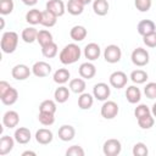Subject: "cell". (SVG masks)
<instances>
[{
	"mask_svg": "<svg viewBox=\"0 0 156 156\" xmlns=\"http://www.w3.org/2000/svg\"><path fill=\"white\" fill-rule=\"evenodd\" d=\"M57 22V16L54 15L52 12H50L49 10H44L41 11V21L40 24L44 27H54Z\"/></svg>",
	"mask_w": 156,
	"mask_h": 156,
	"instance_id": "obj_22",
	"label": "cell"
},
{
	"mask_svg": "<svg viewBox=\"0 0 156 156\" xmlns=\"http://www.w3.org/2000/svg\"><path fill=\"white\" fill-rule=\"evenodd\" d=\"M136 29H138V33L144 37V35H147V34L155 32L156 27H155V23L151 20H143L138 23Z\"/></svg>",
	"mask_w": 156,
	"mask_h": 156,
	"instance_id": "obj_18",
	"label": "cell"
},
{
	"mask_svg": "<svg viewBox=\"0 0 156 156\" xmlns=\"http://www.w3.org/2000/svg\"><path fill=\"white\" fill-rule=\"evenodd\" d=\"M37 41H38V43L40 44V46L43 48V46H45V45H48V44H50V43L54 41V40H52V34H51L49 30H46V29H41V30L38 32Z\"/></svg>",
	"mask_w": 156,
	"mask_h": 156,
	"instance_id": "obj_32",
	"label": "cell"
},
{
	"mask_svg": "<svg viewBox=\"0 0 156 156\" xmlns=\"http://www.w3.org/2000/svg\"><path fill=\"white\" fill-rule=\"evenodd\" d=\"M69 89L71 91L76 93V94H82L85 90V82L82 78H74L71 79L69 82Z\"/></svg>",
	"mask_w": 156,
	"mask_h": 156,
	"instance_id": "obj_31",
	"label": "cell"
},
{
	"mask_svg": "<svg viewBox=\"0 0 156 156\" xmlns=\"http://www.w3.org/2000/svg\"><path fill=\"white\" fill-rule=\"evenodd\" d=\"M39 112H49V113H54L56 112V104L52 100H44L40 105H39Z\"/></svg>",
	"mask_w": 156,
	"mask_h": 156,
	"instance_id": "obj_35",
	"label": "cell"
},
{
	"mask_svg": "<svg viewBox=\"0 0 156 156\" xmlns=\"http://www.w3.org/2000/svg\"><path fill=\"white\" fill-rule=\"evenodd\" d=\"M150 113H151L150 108L146 105H144V104L136 106L135 110H134V116L136 117V119H139V118H141V117H144L146 115H150Z\"/></svg>",
	"mask_w": 156,
	"mask_h": 156,
	"instance_id": "obj_41",
	"label": "cell"
},
{
	"mask_svg": "<svg viewBox=\"0 0 156 156\" xmlns=\"http://www.w3.org/2000/svg\"><path fill=\"white\" fill-rule=\"evenodd\" d=\"M10 88H11V85H10L7 82L1 80V82H0V98L4 96V95L10 90Z\"/></svg>",
	"mask_w": 156,
	"mask_h": 156,
	"instance_id": "obj_45",
	"label": "cell"
},
{
	"mask_svg": "<svg viewBox=\"0 0 156 156\" xmlns=\"http://www.w3.org/2000/svg\"><path fill=\"white\" fill-rule=\"evenodd\" d=\"M149 154V150L144 143H136L133 146V155L134 156H146Z\"/></svg>",
	"mask_w": 156,
	"mask_h": 156,
	"instance_id": "obj_39",
	"label": "cell"
},
{
	"mask_svg": "<svg viewBox=\"0 0 156 156\" xmlns=\"http://www.w3.org/2000/svg\"><path fill=\"white\" fill-rule=\"evenodd\" d=\"M30 73H32V72H30L29 67L26 66V65H23V63L16 65V66L12 68V71H11L12 77H13L15 79H17V80H24V79L29 78Z\"/></svg>",
	"mask_w": 156,
	"mask_h": 156,
	"instance_id": "obj_10",
	"label": "cell"
},
{
	"mask_svg": "<svg viewBox=\"0 0 156 156\" xmlns=\"http://www.w3.org/2000/svg\"><path fill=\"white\" fill-rule=\"evenodd\" d=\"M134 5L140 12H146L151 7V0H134Z\"/></svg>",
	"mask_w": 156,
	"mask_h": 156,
	"instance_id": "obj_42",
	"label": "cell"
},
{
	"mask_svg": "<svg viewBox=\"0 0 156 156\" xmlns=\"http://www.w3.org/2000/svg\"><path fill=\"white\" fill-rule=\"evenodd\" d=\"M79 76L84 79H91L96 74V67L91 62H84L78 68Z\"/></svg>",
	"mask_w": 156,
	"mask_h": 156,
	"instance_id": "obj_13",
	"label": "cell"
},
{
	"mask_svg": "<svg viewBox=\"0 0 156 156\" xmlns=\"http://www.w3.org/2000/svg\"><path fill=\"white\" fill-rule=\"evenodd\" d=\"M101 54V50H100V46L96 44V43H89L85 45L84 48V56L89 60V61H95L99 58Z\"/></svg>",
	"mask_w": 156,
	"mask_h": 156,
	"instance_id": "obj_12",
	"label": "cell"
},
{
	"mask_svg": "<svg viewBox=\"0 0 156 156\" xmlns=\"http://www.w3.org/2000/svg\"><path fill=\"white\" fill-rule=\"evenodd\" d=\"M74 135H76V130L69 124H63L58 128V138L62 141H69L74 138Z\"/></svg>",
	"mask_w": 156,
	"mask_h": 156,
	"instance_id": "obj_19",
	"label": "cell"
},
{
	"mask_svg": "<svg viewBox=\"0 0 156 156\" xmlns=\"http://www.w3.org/2000/svg\"><path fill=\"white\" fill-rule=\"evenodd\" d=\"M22 2L27 6H34L38 2V0H22Z\"/></svg>",
	"mask_w": 156,
	"mask_h": 156,
	"instance_id": "obj_46",
	"label": "cell"
},
{
	"mask_svg": "<svg viewBox=\"0 0 156 156\" xmlns=\"http://www.w3.org/2000/svg\"><path fill=\"white\" fill-rule=\"evenodd\" d=\"M126 98H127V101L129 104H136L141 99V91L135 85H130L126 90Z\"/></svg>",
	"mask_w": 156,
	"mask_h": 156,
	"instance_id": "obj_20",
	"label": "cell"
},
{
	"mask_svg": "<svg viewBox=\"0 0 156 156\" xmlns=\"http://www.w3.org/2000/svg\"><path fill=\"white\" fill-rule=\"evenodd\" d=\"M22 39L24 43H33L34 40H37V37H38V30L34 28V27H28V28H24L22 30V34H21Z\"/></svg>",
	"mask_w": 156,
	"mask_h": 156,
	"instance_id": "obj_30",
	"label": "cell"
},
{
	"mask_svg": "<svg viewBox=\"0 0 156 156\" xmlns=\"http://www.w3.org/2000/svg\"><path fill=\"white\" fill-rule=\"evenodd\" d=\"M67 156H84V150L79 145H72L66 151Z\"/></svg>",
	"mask_w": 156,
	"mask_h": 156,
	"instance_id": "obj_43",
	"label": "cell"
},
{
	"mask_svg": "<svg viewBox=\"0 0 156 156\" xmlns=\"http://www.w3.org/2000/svg\"><path fill=\"white\" fill-rule=\"evenodd\" d=\"M38 119L43 126H51L55 122V116L54 113H49V112H39Z\"/></svg>",
	"mask_w": 156,
	"mask_h": 156,
	"instance_id": "obj_36",
	"label": "cell"
},
{
	"mask_svg": "<svg viewBox=\"0 0 156 156\" xmlns=\"http://www.w3.org/2000/svg\"><path fill=\"white\" fill-rule=\"evenodd\" d=\"M94 104V98L89 93H82L78 98V106L80 110H89Z\"/></svg>",
	"mask_w": 156,
	"mask_h": 156,
	"instance_id": "obj_24",
	"label": "cell"
},
{
	"mask_svg": "<svg viewBox=\"0 0 156 156\" xmlns=\"http://www.w3.org/2000/svg\"><path fill=\"white\" fill-rule=\"evenodd\" d=\"M151 113H152V116H154V117H156V102L152 105V108H151Z\"/></svg>",
	"mask_w": 156,
	"mask_h": 156,
	"instance_id": "obj_48",
	"label": "cell"
},
{
	"mask_svg": "<svg viewBox=\"0 0 156 156\" xmlns=\"http://www.w3.org/2000/svg\"><path fill=\"white\" fill-rule=\"evenodd\" d=\"M69 77H71V73L67 68H58L54 73V82L57 84H65L66 82H68Z\"/></svg>",
	"mask_w": 156,
	"mask_h": 156,
	"instance_id": "obj_27",
	"label": "cell"
},
{
	"mask_svg": "<svg viewBox=\"0 0 156 156\" xmlns=\"http://www.w3.org/2000/svg\"><path fill=\"white\" fill-rule=\"evenodd\" d=\"M32 73L35 77H39V78L48 77L51 73V66L48 62H45V61H38V62H35L33 65Z\"/></svg>",
	"mask_w": 156,
	"mask_h": 156,
	"instance_id": "obj_8",
	"label": "cell"
},
{
	"mask_svg": "<svg viewBox=\"0 0 156 156\" xmlns=\"http://www.w3.org/2000/svg\"><path fill=\"white\" fill-rule=\"evenodd\" d=\"M122 57V51L119 49L118 45H115V44H111V45H107L105 51H104V58L106 60V62L108 63H116L121 60Z\"/></svg>",
	"mask_w": 156,
	"mask_h": 156,
	"instance_id": "obj_4",
	"label": "cell"
},
{
	"mask_svg": "<svg viewBox=\"0 0 156 156\" xmlns=\"http://www.w3.org/2000/svg\"><path fill=\"white\" fill-rule=\"evenodd\" d=\"M20 122V116L16 111H7L5 112V115L2 116V124L6 127V128H15L17 127Z\"/></svg>",
	"mask_w": 156,
	"mask_h": 156,
	"instance_id": "obj_14",
	"label": "cell"
},
{
	"mask_svg": "<svg viewBox=\"0 0 156 156\" xmlns=\"http://www.w3.org/2000/svg\"><path fill=\"white\" fill-rule=\"evenodd\" d=\"M13 138L18 144H27V143H29V140L32 138L30 130L28 128H26V127H20V128H17L15 130Z\"/></svg>",
	"mask_w": 156,
	"mask_h": 156,
	"instance_id": "obj_16",
	"label": "cell"
},
{
	"mask_svg": "<svg viewBox=\"0 0 156 156\" xmlns=\"http://www.w3.org/2000/svg\"><path fill=\"white\" fill-rule=\"evenodd\" d=\"M18 45V34L16 32H5L1 37L0 46L2 52L5 54H12Z\"/></svg>",
	"mask_w": 156,
	"mask_h": 156,
	"instance_id": "obj_2",
	"label": "cell"
},
{
	"mask_svg": "<svg viewBox=\"0 0 156 156\" xmlns=\"http://www.w3.org/2000/svg\"><path fill=\"white\" fill-rule=\"evenodd\" d=\"M52 139H54L52 132L49 130V129H46V128H40L35 133V140H37V143H39L41 145L50 144L52 141Z\"/></svg>",
	"mask_w": 156,
	"mask_h": 156,
	"instance_id": "obj_15",
	"label": "cell"
},
{
	"mask_svg": "<svg viewBox=\"0 0 156 156\" xmlns=\"http://www.w3.org/2000/svg\"><path fill=\"white\" fill-rule=\"evenodd\" d=\"M110 94H111V90L106 83H96L93 88V95L96 100L105 101V100H107Z\"/></svg>",
	"mask_w": 156,
	"mask_h": 156,
	"instance_id": "obj_7",
	"label": "cell"
},
{
	"mask_svg": "<svg viewBox=\"0 0 156 156\" xmlns=\"http://www.w3.org/2000/svg\"><path fill=\"white\" fill-rule=\"evenodd\" d=\"M87 34H88V32H87L85 27H83V26H74V27H72V29L69 32V35H71V38L74 41H82V40H84L85 37H87Z\"/></svg>",
	"mask_w": 156,
	"mask_h": 156,
	"instance_id": "obj_25",
	"label": "cell"
},
{
	"mask_svg": "<svg viewBox=\"0 0 156 156\" xmlns=\"http://www.w3.org/2000/svg\"><path fill=\"white\" fill-rule=\"evenodd\" d=\"M26 21L29 24H39L41 21V11H39L38 9H32L26 13Z\"/></svg>",
	"mask_w": 156,
	"mask_h": 156,
	"instance_id": "obj_29",
	"label": "cell"
},
{
	"mask_svg": "<svg viewBox=\"0 0 156 156\" xmlns=\"http://www.w3.org/2000/svg\"><path fill=\"white\" fill-rule=\"evenodd\" d=\"M121 150H122V145H121V141L117 139H108L104 143V146H102L104 155L106 156H117L119 155Z\"/></svg>",
	"mask_w": 156,
	"mask_h": 156,
	"instance_id": "obj_5",
	"label": "cell"
},
{
	"mask_svg": "<svg viewBox=\"0 0 156 156\" xmlns=\"http://www.w3.org/2000/svg\"><path fill=\"white\" fill-rule=\"evenodd\" d=\"M27 155L35 156V152H34V151H24V152H22V156H27Z\"/></svg>",
	"mask_w": 156,
	"mask_h": 156,
	"instance_id": "obj_47",
	"label": "cell"
},
{
	"mask_svg": "<svg viewBox=\"0 0 156 156\" xmlns=\"http://www.w3.org/2000/svg\"><path fill=\"white\" fill-rule=\"evenodd\" d=\"M80 55H82L80 48L77 44L72 43V44L66 45L61 50V52L58 55V58H60L61 63H63V65H72V63H74L79 60Z\"/></svg>",
	"mask_w": 156,
	"mask_h": 156,
	"instance_id": "obj_1",
	"label": "cell"
},
{
	"mask_svg": "<svg viewBox=\"0 0 156 156\" xmlns=\"http://www.w3.org/2000/svg\"><path fill=\"white\" fill-rule=\"evenodd\" d=\"M54 98H55V101L58 102V104L66 102L68 100V98H69V90H68V88L67 87H63V85L56 88V90L54 93Z\"/></svg>",
	"mask_w": 156,
	"mask_h": 156,
	"instance_id": "obj_26",
	"label": "cell"
},
{
	"mask_svg": "<svg viewBox=\"0 0 156 156\" xmlns=\"http://www.w3.org/2000/svg\"><path fill=\"white\" fill-rule=\"evenodd\" d=\"M130 79L135 84H143L147 79V73L143 69H135L130 73Z\"/></svg>",
	"mask_w": 156,
	"mask_h": 156,
	"instance_id": "obj_33",
	"label": "cell"
},
{
	"mask_svg": "<svg viewBox=\"0 0 156 156\" xmlns=\"http://www.w3.org/2000/svg\"><path fill=\"white\" fill-rule=\"evenodd\" d=\"M80 1H82V2L84 4V5H88V4H90V2L93 1V0H80Z\"/></svg>",
	"mask_w": 156,
	"mask_h": 156,
	"instance_id": "obj_49",
	"label": "cell"
},
{
	"mask_svg": "<svg viewBox=\"0 0 156 156\" xmlns=\"http://www.w3.org/2000/svg\"><path fill=\"white\" fill-rule=\"evenodd\" d=\"M127 82H128L127 74L124 72H122V71H116V72L111 73V76H110V84L116 89L124 88Z\"/></svg>",
	"mask_w": 156,
	"mask_h": 156,
	"instance_id": "obj_9",
	"label": "cell"
},
{
	"mask_svg": "<svg viewBox=\"0 0 156 156\" xmlns=\"http://www.w3.org/2000/svg\"><path fill=\"white\" fill-rule=\"evenodd\" d=\"M110 9V5L107 0H94L93 2V10L98 16H105L107 15Z\"/></svg>",
	"mask_w": 156,
	"mask_h": 156,
	"instance_id": "obj_23",
	"label": "cell"
},
{
	"mask_svg": "<svg viewBox=\"0 0 156 156\" xmlns=\"http://www.w3.org/2000/svg\"><path fill=\"white\" fill-rule=\"evenodd\" d=\"M84 6L85 5L80 0H68L66 9H67L68 13H71L73 16H78V15H80L83 12Z\"/></svg>",
	"mask_w": 156,
	"mask_h": 156,
	"instance_id": "obj_21",
	"label": "cell"
},
{
	"mask_svg": "<svg viewBox=\"0 0 156 156\" xmlns=\"http://www.w3.org/2000/svg\"><path fill=\"white\" fill-rule=\"evenodd\" d=\"M144 94L146 95L147 99H155L156 98V83L155 82L147 83L144 88Z\"/></svg>",
	"mask_w": 156,
	"mask_h": 156,
	"instance_id": "obj_40",
	"label": "cell"
},
{
	"mask_svg": "<svg viewBox=\"0 0 156 156\" xmlns=\"http://www.w3.org/2000/svg\"><path fill=\"white\" fill-rule=\"evenodd\" d=\"M100 112L105 119H112L118 115V105L115 101H105Z\"/></svg>",
	"mask_w": 156,
	"mask_h": 156,
	"instance_id": "obj_6",
	"label": "cell"
},
{
	"mask_svg": "<svg viewBox=\"0 0 156 156\" xmlns=\"http://www.w3.org/2000/svg\"><path fill=\"white\" fill-rule=\"evenodd\" d=\"M0 99H1V102H2L4 105L11 106V105H13V104L17 101V99H18V93H17V90H16L15 88L11 87L10 90H9L4 96H1Z\"/></svg>",
	"mask_w": 156,
	"mask_h": 156,
	"instance_id": "obj_28",
	"label": "cell"
},
{
	"mask_svg": "<svg viewBox=\"0 0 156 156\" xmlns=\"http://www.w3.org/2000/svg\"><path fill=\"white\" fill-rule=\"evenodd\" d=\"M46 10H49L50 12H52L54 15H56L57 17H61L65 15V4L62 0H49L46 2Z\"/></svg>",
	"mask_w": 156,
	"mask_h": 156,
	"instance_id": "obj_11",
	"label": "cell"
},
{
	"mask_svg": "<svg viewBox=\"0 0 156 156\" xmlns=\"http://www.w3.org/2000/svg\"><path fill=\"white\" fill-rule=\"evenodd\" d=\"M15 4L13 0H0V13L1 15H10L13 11Z\"/></svg>",
	"mask_w": 156,
	"mask_h": 156,
	"instance_id": "obj_38",
	"label": "cell"
},
{
	"mask_svg": "<svg viewBox=\"0 0 156 156\" xmlns=\"http://www.w3.org/2000/svg\"><path fill=\"white\" fill-rule=\"evenodd\" d=\"M154 123H155V119L151 116V113L150 115H146V116H144V117H141V118L138 119V124H139V127L141 129H150L154 126Z\"/></svg>",
	"mask_w": 156,
	"mask_h": 156,
	"instance_id": "obj_37",
	"label": "cell"
},
{
	"mask_svg": "<svg viewBox=\"0 0 156 156\" xmlns=\"http://www.w3.org/2000/svg\"><path fill=\"white\" fill-rule=\"evenodd\" d=\"M143 41L149 48H156V30L150 33V34H147V35H144L143 37Z\"/></svg>",
	"mask_w": 156,
	"mask_h": 156,
	"instance_id": "obj_44",
	"label": "cell"
},
{
	"mask_svg": "<svg viewBox=\"0 0 156 156\" xmlns=\"http://www.w3.org/2000/svg\"><path fill=\"white\" fill-rule=\"evenodd\" d=\"M41 54H43V56L46 57V58H52V57H55V56L57 55V45H56V43L52 41V43H50V44L43 46V48H41Z\"/></svg>",
	"mask_w": 156,
	"mask_h": 156,
	"instance_id": "obj_34",
	"label": "cell"
},
{
	"mask_svg": "<svg viewBox=\"0 0 156 156\" xmlns=\"http://www.w3.org/2000/svg\"><path fill=\"white\" fill-rule=\"evenodd\" d=\"M149 57H150V56H149V52H147L145 49H143V48H136V49H134L133 52H132V56H130L132 62H133L135 66H138V67L146 66V65L149 63V60H150Z\"/></svg>",
	"mask_w": 156,
	"mask_h": 156,
	"instance_id": "obj_3",
	"label": "cell"
},
{
	"mask_svg": "<svg viewBox=\"0 0 156 156\" xmlns=\"http://www.w3.org/2000/svg\"><path fill=\"white\" fill-rule=\"evenodd\" d=\"M13 145H15V138H12L10 135L1 136V139H0V155L1 156L7 155L13 149Z\"/></svg>",
	"mask_w": 156,
	"mask_h": 156,
	"instance_id": "obj_17",
	"label": "cell"
}]
</instances>
